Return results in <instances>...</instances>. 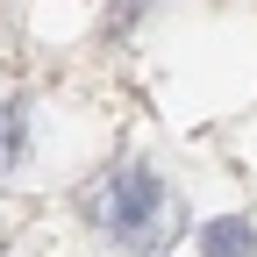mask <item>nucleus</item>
I'll return each instance as SVG.
<instances>
[{
    "label": "nucleus",
    "mask_w": 257,
    "mask_h": 257,
    "mask_svg": "<svg viewBox=\"0 0 257 257\" xmlns=\"http://www.w3.org/2000/svg\"><path fill=\"white\" fill-rule=\"evenodd\" d=\"M79 207H86L93 229H100V243L121 250V257H157L172 236H186V200L150 165H114L107 179L86 186Z\"/></svg>",
    "instance_id": "obj_1"
},
{
    "label": "nucleus",
    "mask_w": 257,
    "mask_h": 257,
    "mask_svg": "<svg viewBox=\"0 0 257 257\" xmlns=\"http://www.w3.org/2000/svg\"><path fill=\"white\" fill-rule=\"evenodd\" d=\"M200 257H257V229L243 214H221L200 229Z\"/></svg>",
    "instance_id": "obj_2"
},
{
    "label": "nucleus",
    "mask_w": 257,
    "mask_h": 257,
    "mask_svg": "<svg viewBox=\"0 0 257 257\" xmlns=\"http://www.w3.org/2000/svg\"><path fill=\"white\" fill-rule=\"evenodd\" d=\"M22 150H29V128H22V107L0 93V172L8 165H22Z\"/></svg>",
    "instance_id": "obj_3"
}]
</instances>
